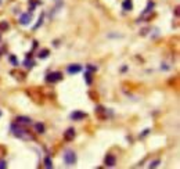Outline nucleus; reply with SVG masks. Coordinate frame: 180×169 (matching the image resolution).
Returning a JSON list of instances; mask_svg holds the SVG:
<instances>
[{
    "mask_svg": "<svg viewBox=\"0 0 180 169\" xmlns=\"http://www.w3.org/2000/svg\"><path fill=\"white\" fill-rule=\"evenodd\" d=\"M11 132H13V135L16 137L22 139V140H25V139H33V136H31V135L28 133V130L22 129L20 125H17V123H11Z\"/></svg>",
    "mask_w": 180,
    "mask_h": 169,
    "instance_id": "obj_1",
    "label": "nucleus"
},
{
    "mask_svg": "<svg viewBox=\"0 0 180 169\" xmlns=\"http://www.w3.org/2000/svg\"><path fill=\"white\" fill-rule=\"evenodd\" d=\"M64 162H65V165L67 166H72V165H75L76 161H78V157H76V153L75 151H72V150H67L65 153H64Z\"/></svg>",
    "mask_w": 180,
    "mask_h": 169,
    "instance_id": "obj_2",
    "label": "nucleus"
},
{
    "mask_svg": "<svg viewBox=\"0 0 180 169\" xmlns=\"http://www.w3.org/2000/svg\"><path fill=\"white\" fill-rule=\"evenodd\" d=\"M63 81V73L55 71V72H50L46 75V82L47 83H57V82Z\"/></svg>",
    "mask_w": 180,
    "mask_h": 169,
    "instance_id": "obj_3",
    "label": "nucleus"
},
{
    "mask_svg": "<svg viewBox=\"0 0 180 169\" xmlns=\"http://www.w3.org/2000/svg\"><path fill=\"white\" fill-rule=\"evenodd\" d=\"M94 112H96V115H97L101 121L107 119V108H105V107H102V105H97V107L94 108Z\"/></svg>",
    "mask_w": 180,
    "mask_h": 169,
    "instance_id": "obj_4",
    "label": "nucleus"
},
{
    "mask_svg": "<svg viewBox=\"0 0 180 169\" xmlns=\"http://www.w3.org/2000/svg\"><path fill=\"white\" fill-rule=\"evenodd\" d=\"M69 118L72 119V121H82V119H85V118H87V114L83 112V111H73V112H71Z\"/></svg>",
    "mask_w": 180,
    "mask_h": 169,
    "instance_id": "obj_5",
    "label": "nucleus"
},
{
    "mask_svg": "<svg viewBox=\"0 0 180 169\" xmlns=\"http://www.w3.org/2000/svg\"><path fill=\"white\" fill-rule=\"evenodd\" d=\"M104 164H105V166H115L117 165V157L115 155H112V154H107L105 155V158H104Z\"/></svg>",
    "mask_w": 180,
    "mask_h": 169,
    "instance_id": "obj_6",
    "label": "nucleus"
},
{
    "mask_svg": "<svg viewBox=\"0 0 180 169\" xmlns=\"http://www.w3.org/2000/svg\"><path fill=\"white\" fill-rule=\"evenodd\" d=\"M82 69H83L82 65H79V64H71L67 67V72L69 73V75H75V73L80 72Z\"/></svg>",
    "mask_w": 180,
    "mask_h": 169,
    "instance_id": "obj_7",
    "label": "nucleus"
},
{
    "mask_svg": "<svg viewBox=\"0 0 180 169\" xmlns=\"http://www.w3.org/2000/svg\"><path fill=\"white\" fill-rule=\"evenodd\" d=\"M75 129L73 128H68L65 132H64V140L65 141H72L73 139H75Z\"/></svg>",
    "mask_w": 180,
    "mask_h": 169,
    "instance_id": "obj_8",
    "label": "nucleus"
},
{
    "mask_svg": "<svg viewBox=\"0 0 180 169\" xmlns=\"http://www.w3.org/2000/svg\"><path fill=\"white\" fill-rule=\"evenodd\" d=\"M32 21V14L31 13H24L20 17V24L21 25H29Z\"/></svg>",
    "mask_w": 180,
    "mask_h": 169,
    "instance_id": "obj_9",
    "label": "nucleus"
},
{
    "mask_svg": "<svg viewBox=\"0 0 180 169\" xmlns=\"http://www.w3.org/2000/svg\"><path fill=\"white\" fill-rule=\"evenodd\" d=\"M16 119L18 125H31L32 123V119L29 116H17Z\"/></svg>",
    "mask_w": 180,
    "mask_h": 169,
    "instance_id": "obj_10",
    "label": "nucleus"
},
{
    "mask_svg": "<svg viewBox=\"0 0 180 169\" xmlns=\"http://www.w3.org/2000/svg\"><path fill=\"white\" fill-rule=\"evenodd\" d=\"M122 8L125 11H132L133 10V0H123L122 1Z\"/></svg>",
    "mask_w": 180,
    "mask_h": 169,
    "instance_id": "obj_11",
    "label": "nucleus"
},
{
    "mask_svg": "<svg viewBox=\"0 0 180 169\" xmlns=\"http://www.w3.org/2000/svg\"><path fill=\"white\" fill-rule=\"evenodd\" d=\"M83 78H85V81H86V83L89 85V86L93 83V73L90 72V71H86L85 75H83Z\"/></svg>",
    "mask_w": 180,
    "mask_h": 169,
    "instance_id": "obj_12",
    "label": "nucleus"
},
{
    "mask_svg": "<svg viewBox=\"0 0 180 169\" xmlns=\"http://www.w3.org/2000/svg\"><path fill=\"white\" fill-rule=\"evenodd\" d=\"M154 6H155V4H154V1H148V4H147V7H146V10H144V11H143L141 14H143V15L148 14L150 11H152V8H154Z\"/></svg>",
    "mask_w": 180,
    "mask_h": 169,
    "instance_id": "obj_13",
    "label": "nucleus"
},
{
    "mask_svg": "<svg viewBox=\"0 0 180 169\" xmlns=\"http://www.w3.org/2000/svg\"><path fill=\"white\" fill-rule=\"evenodd\" d=\"M35 130L38 132V133H44V125L43 123H40V122H38V123H35Z\"/></svg>",
    "mask_w": 180,
    "mask_h": 169,
    "instance_id": "obj_14",
    "label": "nucleus"
},
{
    "mask_svg": "<svg viewBox=\"0 0 180 169\" xmlns=\"http://www.w3.org/2000/svg\"><path fill=\"white\" fill-rule=\"evenodd\" d=\"M43 20H44V14L42 13V14H40V17H39V21L36 22V25H35V26H33V31H36L39 26H42V24H43Z\"/></svg>",
    "mask_w": 180,
    "mask_h": 169,
    "instance_id": "obj_15",
    "label": "nucleus"
},
{
    "mask_svg": "<svg viewBox=\"0 0 180 169\" xmlns=\"http://www.w3.org/2000/svg\"><path fill=\"white\" fill-rule=\"evenodd\" d=\"M49 56H50V51H49L47 48H44V50L39 51V54H38V57H39V58H47Z\"/></svg>",
    "mask_w": 180,
    "mask_h": 169,
    "instance_id": "obj_16",
    "label": "nucleus"
},
{
    "mask_svg": "<svg viewBox=\"0 0 180 169\" xmlns=\"http://www.w3.org/2000/svg\"><path fill=\"white\" fill-rule=\"evenodd\" d=\"M8 28H10V25H8L7 21H1V22H0V32H4V31H7Z\"/></svg>",
    "mask_w": 180,
    "mask_h": 169,
    "instance_id": "obj_17",
    "label": "nucleus"
},
{
    "mask_svg": "<svg viewBox=\"0 0 180 169\" xmlns=\"http://www.w3.org/2000/svg\"><path fill=\"white\" fill-rule=\"evenodd\" d=\"M8 60H10V63H11V65H14V67H18L20 65V63H18V60H17V57L16 56H11L8 57Z\"/></svg>",
    "mask_w": 180,
    "mask_h": 169,
    "instance_id": "obj_18",
    "label": "nucleus"
},
{
    "mask_svg": "<svg viewBox=\"0 0 180 169\" xmlns=\"http://www.w3.org/2000/svg\"><path fill=\"white\" fill-rule=\"evenodd\" d=\"M24 65H25L26 68H29V69H31V68H33V65H35V63H33L32 60H29V58L26 57V60L24 61Z\"/></svg>",
    "mask_w": 180,
    "mask_h": 169,
    "instance_id": "obj_19",
    "label": "nucleus"
},
{
    "mask_svg": "<svg viewBox=\"0 0 180 169\" xmlns=\"http://www.w3.org/2000/svg\"><path fill=\"white\" fill-rule=\"evenodd\" d=\"M44 166H46L47 169L53 168V162H51V158H50V157H46V158H44Z\"/></svg>",
    "mask_w": 180,
    "mask_h": 169,
    "instance_id": "obj_20",
    "label": "nucleus"
},
{
    "mask_svg": "<svg viewBox=\"0 0 180 169\" xmlns=\"http://www.w3.org/2000/svg\"><path fill=\"white\" fill-rule=\"evenodd\" d=\"M159 164H161V161H159V160H155V161L150 162L148 168H157V166H159Z\"/></svg>",
    "mask_w": 180,
    "mask_h": 169,
    "instance_id": "obj_21",
    "label": "nucleus"
},
{
    "mask_svg": "<svg viewBox=\"0 0 180 169\" xmlns=\"http://www.w3.org/2000/svg\"><path fill=\"white\" fill-rule=\"evenodd\" d=\"M86 69L87 71H90V72H96V71H97V67H94V65H92V64H87Z\"/></svg>",
    "mask_w": 180,
    "mask_h": 169,
    "instance_id": "obj_22",
    "label": "nucleus"
},
{
    "mask_svg": "<svg viewBox=\"0 0 180 169\" xmlns=\"http://www.w3.org/2000/svg\"><path fill=\"white\" fill-rule=\"evenodd\" d=\"M7 168V162L4 160H0V169H6Z\"/></svg>",
    "mask_w": 180,
    "mask_h": 169,
    "instance_id": "obj_23",
    "label": "nucleus"
},
{
    "mask_svg": "<svg viewBox=\"0 0 180 169\" xmlns=\"http://www.w3.org/2000/svg\"><path fill=\"white\" fill-rule=\"evenodd\" d=\"M150 133V129H144V132H143V133H141L140 136L141 137H144V136H147V135H148Z\"/></svg>",
    "mask_w": 180,
    "mask_h": 169,
    "instance_id": "obj_24",
    "label": "nucleus"
},
{
    "mask_svg": "<svg viewBox=\"0 0 180 169\" xmlns=\"http://www.w3.org/2000/svg\"><path fill=\"white\" fill-rule=\"evenodd\" d=\"M0 116H1V111H0Z\"/></svg>",
    "mask_w": 180,
    "mask_h": 169,
    "instance_id": "obj_25",
    "label": "nucleus"
},
{
    "mask_svg": "<svg viewBox=\"0 0 180 169\" xmlns=\"http://www.w3.org/2000/svg\"><path fill=\"white\" fill-rule=\"evenodd\" d=\"M0 3H1V0H0Z\"/></svg>",
    "mask_w": 180,
    "mask_h": 169,
    "instance_id": "obj_26",
    "label": "nucleus"
}]
</instances>
